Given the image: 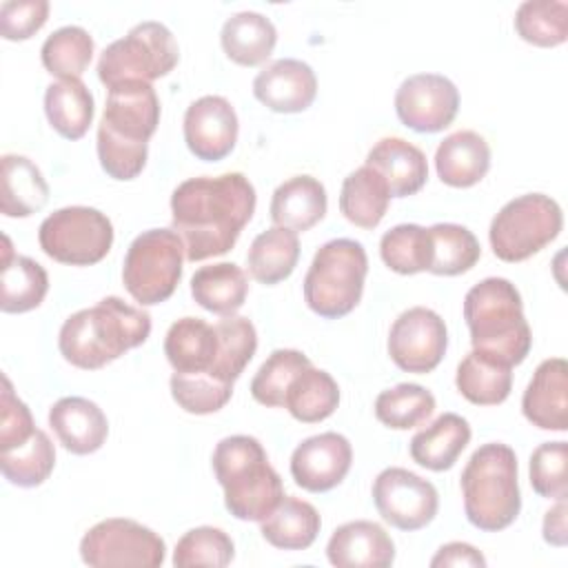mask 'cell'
Here are the masks:
<instances>
[{
    "label": "cell",
    "mask_w": 568,
    "mask_h": 568,
    "mask_svg": "<svg viewBox=\"0 0 568 568\" xmlns=\"http://www.w3.org/2000/svg\"><path fill=\"white\" fill-rule=\"evenodd\" d=\"M49 124L67 140H80L93 122V95L80 78L51 82L44 91Z\"/></svg>",
    "instance_id": "obj_35"
},
{
    "label": "cell",
    "mask_w": 568,
    "mask_h": 568,
    "mask_svg": "<svg viewBox=\"0 0 568 568\" xmlns=\"http://www.w3.org/2000/svg\"><path fill=\"white\" fill-rule=\"evenodd\" d=\"M373 504L384 521L410 532L435 519L439 495L428 479L406 468L390 466L373 481Z\"/></svg>",
    "instance_id": "obj_13"
},
{
    "label": "cell",
    "mask_w": 568,
    "mask_h": 568,
    "mask_svg": "<svg viewBox=\"0 0 568 568\" xmlns=\"http://www.w3.org/2000/svg\"><path fill=\"white\" fill-rule=\"evenodd\" d=\"M300 260L297 233L284 226H271L262 231L246 253V266L253 280L266 286H275L286 280Z\"/></svg>",
    "instance_id": "obj_32"
},
{
    "label": "cell",
    "mask_w": 568,
    "mask_h": 568,
    "mask_svg": "<svg viewBox=\"0 0 568 568\" xmlns=\"http://www.w3.org/2000/svg\"><path fill=\"white\" fill-rule=\"evenodd\" d=\"M326 557L337 568H388L395 561V544L379 524L355 519L333 530Z\"/></svg>",
    "instance_id": "obj_20"
},
{
    "label": "cell",
    "mask_w": 568,
    "mask_h": 568,
    "mask_svg": "<svg viewBox=\"0 0 568 568\" xmlns=\"http://www.w3.org/2000/svg\"><path fill=\"white\" fill-rule=\"evenodd\" d=\"M80 557L93 568H158L164 564L166 544L158 532L133 519L111 517L98 521L84 532L80 541Z\"/></svg>",
    "instance_id": "obj_12"
},
{
    "label": "cell",
    "mask_w": 568,
    "mask_h": 568,
    "mask_svg": "<svg viewBox=\"0 0 568 568\" xmlns=\"http://www.w3.org/2000/svg\"><path fill=\"white\" fill-rule=\"evenodd\" d=\"M326 189L313 175H293L282 182L271 197V220L275 226L304 233L326 215Z\"/></svg>",
    "instance_id": "obj_25"
},
{
    "label": "cell",
    "mask_w": 568,
    "mask_h": 568,
    "mask_svg": "<svg viewBox=\"0 0 568 568\" xmlns=\"http://www.w3.org/2000/svg\"><path fill=\"white\" fill-rule=\"evenodd\" d=\"M513 366L470 351L457 366L455 384L464 399L477 406H497L513 390Z\"/></svg>",
    "instance_id": "obj_31"
},
{
    "label": "cell",
    "mask_w": 568,
    "mask_h": 568,
    "mask_svg": "<svg viewBox=\"0 0 568 568\" xmlns=\"http://www.w3.org/2000/svg\"><path fill=\"white\" fill-rule=\"evenodd\" d=\"M368 257L359 242L339 237L322 244L304 277V302L324 320L348 315L362 300Z\"/></svg>",
    "instance_id": "obj_7"
},
{
    "label": "cell",
    "mask_w": 568,
    "mask_h": 568,
    "mask_svg": "<svg viewBox=\"0 0 568 568\" xmlns=\"http://www.w3.org/2000/svg\"><path fill=\"white\" fill-rule=\"evenodd\" d=\"M517 36L535 47H559L568 38V4L564 0H526L515 13Z\"/></svg>",
    "instance_id": "obj_41"
},
{
    "label": "cell",
    "mask_w": 568,
    "mask_h": 568,
    "mask_svg": "<svg viewBox=\"0 0 568 568\" xmlns=\"http://www.w3.org/2000/svg\"><path fill=\"white\" fill-rule=\"evenodd\" d=\"M171 395L175 404L191 415H209L224 408L233 395V384H222L209 375L173 373Z\"/></svg>",
    "instance_id": "obj_46"
},
{
    "label": "cell",
    "mask_w": 568,
    "mask_h": 568,
    "mask_svg": "<svg viewBox=\"0 0 568 568\" xmlns=\"http://www.w3.org/2000/svg\"><path fill=\"white\" fill-rule=\"evenodd\" d=\"M568 444L566 442H544L530 455V486L539 497L564 499L568 493Z\"/></svg>",
    "instance_id": "obj_47"
},
{
    "label": "cell",
    "mask_w": 568,
    "mask_h": 568,
    "mask_svg": "<svg viewBox=\"0 0 568 568\" xmlns=\"http://www.w3.org/2000/svg\"><path fill=\"white\" fill-rule=\"evenodd\" d=\"M462 497L466 519L486 532L508 528L521 510V493L517 481V455L501 442L479 446L464 473Z\"/></svg>",
    "instance_id": "obj_6"
},
{
    "label": "cell",
    "mask_w": 568,
    "mask_h": 568,
    "mask_svg": "<svg viewBox=\"0 0 568 568\" xmlns=\"http://www.w3.org/2000/svg\"><path fill=\"white\" fill-rule=\"evenodd\" d=\"M253 95L275 113H300L313 104L317 78L306 62L280 58L255 75Z\"/></svg>",
    "instance_id": "obj_18"
},
{
    "label": "cell",
    "mask_w": 568,
    "mask_h": 568,
    "mask_svg": "<svg viewBox=\"0 0 568 568\" xmlns=\"http://www.w3.org/2000/svg\"><path fill=\"white\" fill-rule=\"evenodd\" d=\"M561 226V206L550 195L526 193L499 209L490 222L488 240L501 262H524L548 246Z\"/></svg>",
    "instance_id": "obj_10"
},
{
    "label": "cell",
    "mask_w": 568,
    "mask_h": 568,
    "mask_svg": "<svg viewBox=\"0 0 568 568\" xmlns=\"http://www.w3.org/2000/svg\"><path fill=\"white\" fill-rule=\"evenodd\" d=\"M213 473L224 490L226 510L242 521H262L284 497L282 477L264 446L251 435H231L213 450Z\"/></svg>",
    "instance_id": "obj_5"
},
{
    "label": "cell",
    "mask_w": 568,
    "mask_h": 568,
    "mask_svg": "<svg viewBox=\"0 0 568 568\" xmlns=\"http://www.w3.org/2000/svg\"><path fill=\"white\" fill-rule=\"evenodd\" d=\"M93 58V38L87 29L78 24L60 27L55 29L40 49L42 67L60 78V80H73L80 78Z\"/></svg>",
    "instance_id": "obj_39"
},
{
    "label": "cell",
    "mask_w": 568,
    "mask_h": 568,
    "mask_svg": "<svg viewBox=\"0 0 568 568\" xmlns=\"http://www.w3.org/2000/svg\"><path fill=\"white\" fill-rule=\"evenodd\" d=\"M435 413V397L419 384H397L375 399V417L388 428L408 430L422 426Z\"/></svg>",
    "instance_id": "obj_42"
},
{
    "label": "cell",
    "mask_w": 568,
    "mask_h": 568,
    "mask_svg": "<svg viewBox=\"0 0 568 568\" xmlns=\"http://www.w3.org/2000/svg\"><path fill=\"white\" fill-rule=\"evenodd\" d=\"M180 62L171 29L155 20L135 24L124 38L113 40L98 60V78L111 89L122 82H153L169 75Z\"/></svg>",
    "instance_id": "obj_8"
},
{
    "label": "cell",
    "mask_w": 568,
    "mask_h": 568,
    "mask_svg": "<svg viewBox=\"0 0 568 568\" xmlns=\"http://www.w3.org/2000/svg\"><path fill=\"white\" fill-rule=\"evenodd\" d=\"M470 435V426L462 415L444 413L430 426L413 435L410 457L415 464L428 470H448L468 446Z\"/></svg>",
    "instance_id": "obj_28"
},
{
    "label": "cell",
    "mask_w": 568,
    "mask_h": 568,
    "mask_svg": "<svg viewBox=\"0 0 568 568\" xmlns=\"http://www.w3.org/2000/svg\"><path fill=\"white\" fill-rule=\"evenodd\" d=\"M217 357L211 377L222 384H235L257 351V333L248 317L226 315L215 324Z\"/></svg>",
    "instance_id": "obj_37"
},
{
    "label": "cell",
    "mask_w": 568,
    "mask_h": 568,
    "mask_svg": "<svg viewBox=\"0 0 568 568\" xmlns=\"http://www.w3.org/2000/svg\"><path fill=\"white\" fill-rule=\"evenodd\" d=\"M255 189L244 173L191 178L171 195L173 231L184 242V257L202 262L229 253L255 213Z\"/></svg>",
    "instance_id": "obj_1"
},
{
    "label": "cell",
    "mask_w": 568,
    "mask_h": 568,
    "mask_svg": "<svg viewBox=\"0 0 568 568\" xmlns=\"http://www.w3.org/2000/svg\"><path fill=\"white\" fill-rule=\"evenodd\" d=\"M55 466V448L44 430H36L29 442L0 453V468L9 484L36 488L44 484Z\"/></svg>",
    "instance_id": "obj_40"
},
{
    "label": "cell",
    "mask_w": 568,
    "mask_h": 568,
    "mask_svg": "<svg viewBox=\"0 0 568 568\" xmlns=\"http://www.w3.org/2000/svg\"><path fill=\"white\" fill-rule=\"evenodd\" d=\"M524 417L541 428L564 433L568 428V364L564 357L544 359L521 397Z\"/></svg>",
    "instance_id": "obj_19"
},
{
    "label": "cell",
    "mask_w": 568,
    "mask_h": 568,
    "mask_svg": "<svg viewBox=\"0 0 568 568\" xmlns=\"http://www.w3.org/2000/svg\"><path fill=\"white\" fill-rule=\"evenodd\" d=\"M49 18L47 0H9L0 4V36L18 42L29 40Z\"/></svg>",
    "instance_id": "obj_49"
},
{
    "label": "cell",
    "mask_w": 568,
    "mask_h": 568,
    "mask_svg": "<svg viewBox=\"0 0 568 568\" xmlns=\"http://www.w3.org/2000/svg\"><path fill=\"white\" fill-rule=\"evenodd\" d=\"M262 537L282 550H304L320 532L322 519L313 504L284 495L275 510L260 521Z\"/></svg>",
    "instance_id": "obj_34"
},
{
    "label": "cell",
    "mask_w": 568,
    "mask_h": 568,
    "mask_svg": "<svg viewBox=\"0 0 568 568\" xmlns=\"http://www.w3.org/2000/svg\"><path fill=\"white\" fill-rule=\"evenodd\" d=\"M160 124V100L149 82H122L109 89L98 124V160L113 180H133L149 158V140Z\"/></svg>",
    "instance_id": "obj_2"
},
{
    "label": "cell",
    "mask_w": 568,
    "mask_h": 568,
    "mask_svg": "<svg viewBox=\"0 0 568 568\" xmlns=\"http://www.w3.org/2000/svg\"><path fill=\"white\" fill-rule=\"evenodd\" d=\"M184 142L189 151L204 162L224 160L237 142V113L222 95H202L186 106Z\"/></svg>",
    "instance_id": "obj_16"
},
{
    "label": "cell",
    "mask_w": 568,
    "mask_h": 568,
    "mask_svg": "<svg viewBox=\"0 0 568 568\" xmlns=\"http://www.w3.org/2000/svg\"><path fill=\"white\" fill-rule=\"evenodd\" d=\"M277 42L275 24L257 11L233 13L220 31V44L229 60L242 67L266 62Z\"/></svg>",
    "instance_id": "obj_29"
},
{
    "label": "cell",
    "mask_w": 568,
    "mask_h": 568,
    "mask_svg": "<svg viewBox=\"0 0 568 568\" xmlns=\"http://www.w3.org/2000/svg\"><path fill=\"white\" fill-rule=\"evenodd\" d=\"M388 202L390 191L386 182L366 164L348 173L342 182L339 211L351 224L359 229H375L384 220Z\"/></svg>",
    "instance_id": "obj_33"
},
{
    "label": "cell",
    "mask_w": 568,
    "mask_h": 568,
    "mask_svg": "<svg viewBox=\"0 0 568 568\" xmlns=\"http://www.w3.org/2000/svg\"><path fill=\"white\" fill-rule=\"evenodd\" d=\"M193 300L209 313L235 315L248 295V277L233 262L202 266L191 277Z\"/></svg>",
    "instance_id": "obj_30"
},
{
    "label": "cell",
    "mask_w": 568,
    "mask_h": 568,
    "mask_svg": "<svg viewBox=\"0 0 568 568\" xmlns=\"http://www.w3.org/2000/svg\"><path fill=\"white\" fill-rule=\"evenodd\" d=\"M433 568H442V566H477L484 568L486 566V557L470 544L464 541H450L444 544L435 557L430 559Z\"/></svg>",
    "instance_id": "obj_50"
},
{
    "label": "cell",
    "mask_w": 568,
    "mask_h": 568,
    "mask_svg": "<svg viewBox=\"0 0 568 568\" xmlns=\"http://www.w3.org/2000/svg\"><path fill=\"white\" fill-rule=\"evenodd\" d=\"M184 260V242L173 229L142 231L124 255V288L140 306L166 302L182 280Z\"/></svg>",
    "instance_id": "obj_9"
},
{
    "label": "cell",
    "mask_w": 568,
    "mask_h": 568,
    "mask_svg": "<svg viewBox=\"0 0 568 568\" xmlns=\"http://www.w3.org/2000/svg\"><path fill=\"white\" fill-rule=\"evenodd\" d=\"M459 111V91L446 75H408L395 93V113L417 133H437L453 124Z\"/></svg>",
    "instance_id": "obj_15"
},
{
    "label": "cell",
    "mask_w": 568,
    "mask_h": 568,
    "mask_svg": "<svg viewBox=\"0 0 568 568\" xmlns=\"http://www.w3.org/2000/svg\"><path fill=\"white\" fill-rule=\"evenodd\" d=\"M435 169L444 184L468 189L486 178L490 169V146L477 131H455L439 142Z\"/></svg>",
    "instance_id": "obj_23"
},
{
    "label": "cell",
    "mask_w": 568,
    "mask_h": 568,
    "mask_svg": "<svg viewBox=\"0 0 568 568\" xmlns=\"http://www.w3.org/2000/svg\"><path fill=\"white\" fill-rule=\"evenodd\" d=\"M49 200L42 171L24 155L7 153L0 160V211L7 217H29Z\"/></svg>",
    "instance_id": "obj_27"
},
{
    "label": "cell",
    "mask_w": 568,
    "mask_h": 568,
    "mask_svg": "<svg viewBox=\"0 0 568 568\" xmlns=\"http://www.w3.org/2000/svg\"><path fill=\"white\" fill-rule=\"evenodd\" d=\"M353 464L351 442L339 433L306 437L291 455V475L308 493H328L344 481Z\"/></svg>",
    "instance_id": "obj_17"
},
{
    "label": "cell",
    "mask_w": 568,
    "mask_h": 568,
    "mask_svg": "<svg viewBox=\"0 0 568 568\" xmlns=\"http://www.w3.org/2000/svg\"><path fill=\"white\" fill-rule=\"evenodd\" d=\"M464 320L473 351L508 366L521 364L532 346L517 286L506 277H486L464 297Z\"/></svg>",
    "instance_id": "obj_4"
},
{
    "label": "cell",
    "mask_w": 568,
    "mask_h": 568,
    "mask_svg": "<svg viewBox=\"0 0 568 568\" xmlns=\"http://www.w3.org/2000/svg\"><path fill=\"white\" fill-rule=\"evenodd\" d=\"M233 555H235L233 539L222 528L197 526L184 532L175 544L173 566L175 568H191V566L224 568L233 561Z\"/></svg>",
    "instance_id": "obj_45"
},
{
    "label": "cell",
    "mask_w": 568,
    "mask_h": 568,
    "mask_svg": "<svg viewBox=\"0 0 568 568\" xmlns=\"http://www.w3.org/2000/svg\"><path fill=\"white\" fill-rule=\"evenodd\" d=\"M384 264L399 275H415L430 266V233L419 224H397L379 240Z\"/></svg>",
    "instance_id": "obj_43"
},
{
    "label": "cell",
    "mask_w": 568,
    "mask_h": 568,
    "mask_svg": "<svg viewBox=\"0 0 568 568\" xmlns=\"http://www.w3.org/2000/svg\"><path fill=\"white\" fill-rule=\"evenodd\" d=\"M149 333L151 315L146 311L109 295L64 320L58 348L75 368L98 371L144 344Z\"/></svg>",
    "instance_id": "obj_3"
},
{
    "label": "cell",
    "mask_w": 568,
    "mask_h": 568,
    "mask_svg": "<svg viewBox=\"0 0 568 568\" xmlns=\"http://www.w3.org/2000/svg\"><path fill=\"white\" fill-rule=\"evenodd\" d=\"M0 264V308L2 313H27L38 308L49 291V275L42 264L27 255H16L11 240L2 235Z\"/></svg>",
    "instance_id": "obj_24"
},
{
    "label": "cell",
    "mask_w": 568,
    "mask_h": 568,
    "mask_svg": "<svg viewBox=\"0 0 568 568\" xmlns=\"http://www.w3.org/2000/svg\"><path fill=\"white\" fill-rule=\"evenodd\" d=\"M448 331L444 320L426 306L404 311L390 326L388 355L406 373H430L446 355Z\"/></svg>",
    "instance_id": "obj_14"
},
{
    "label": "cell",
    "mask_w": 568,
    "mask_h": 568,
    "mask_svg": "<svg viewBox=\"0 0 568 568\" xmlns=\"http://www.w3.org/2000/svg\"><path fill=\"white\" fill-rule=\"evenodd\" d=\"M36 424L27 404L13 393L7 375H2V408H0V453L22 446L36 433Z\"/></svg>",
    "instance_id": "obj_48"
},
{
    "label": "cell",
    "mask_w": 568,
    "mask_h": 568,
    "mask_svg": "<svg viewBox=\"0 0 568 568\" xmlns=\"http://www.w3.org/2000/svg\"><path fill=\"white\" fill-rule=\"evenodd\" d=\"M38 242L40 248L60 264L91 266L111 251L113 224L98 209L64 206L42 220Z\"/></svg>",
    "instance_id": "obj_11"
},
{
    "label": "cell",
    "mask_w": 568,
    "mask_h": 568,
    "mask_svg": "<svg viewBox=\"0 0 568 568\" xmlns=\"http://www.w3.org/2000/svg\"><path fill=\"white\" fill-rule=\"evenodd\" d=\"M49 426L58 442L73 455H91L102 448L109 422L102 408L87 397H62L49 408Z\"/></svg>",
    "instance_id": "obj_21"
},
{
    "label": "cell",
    "mask_w": 568,
    "mask_h": 568,
    "mask_svg": "<svg viewBox=\"0 0 568 568\" xmlns=\"http://www.w3.org/2000/svg\"><path fill=\"white\" fill-rule=\"evenodd\" d=\"M164 355L175 373L209 375L217 357L215 326L200 317H182L173 322L164 337Z\"/></svg>",
    "instance_id": "obj_26"
},
{
    "label": "cell",
    "mask_w": 568,
    "mask_h": 568,
    "mask_svg": "<svg viewBox=\"0 0 568 568\" xmlns=\"http://www.w3.org/2000/svg\"><path fill=\"white\" fill-rule=\"evenodd\" d=\"M566 497L564 499H557V504L546 513L544 517V539L550 544V546H557V548H564L566 541H568V532H566Z\"/></svg>",
    "instance_id": "obj_51"
},
{
    "label": "cell",
    "mask_w": 568,
    "mask_h": 568,
    "mask_svg": "<svg viewBox=\"0 0 568 568\" xmlns=\"http://www.w3.org/2000/svg\"><path fill=\"white\" fill-rule=\"evenodd\" d=\"M311 366V359L295 348H277L273 351L266 362L257 368L255 377L251 379V395L257 404L277 408L284 406V397L293 377Z\"/></svg>",
    "instance_id": "obj_44"
},
{
    "label": "cell",
    "mask_w": 568,
    "mask_h": 568,
    "mask_svg": "<svg viewBox=\"0 0 568 568\" xmlns=\"http://www.w3.org/2000/svg\"><path fill=\"white\" fill-rule=\"evenodd\" d=\"M366 166L386 182L390 197H408L428 180V162L419 146L402 138H382L366 155Z\"/></svg>",
    "instance_id": "obj_22"
},
{
    "label": "cell",
    "mask_w": 568,
    "mask_h": 568,
    "mask_svg": "<svg viewBox=\"0 0 568 568\" xmlns=\"http://www.w3.org/2000/svg\"><path fill=\"white\" fill-rule=\"evenodd\" d=\"M430 233V266L433 275H459L470 271L479 257L481 246L473 231L462 224L439 222L428 229Z\"/></svg>",
    "instance_id": "obj_38"
},
{
    "label": "cell",
    "mask_w": 568,
    "mask_h": 568,
    "mask_svg": "<svg viewBox=\"0 0 568 568\" xmlns=\"http://www.w3.org/2000/svg\"><path fill=\"white\" fill-rule=\"evenodd\" d=\"M339 404V386L331 373L313 364L300 371L288 384L284 408L302 424H317L335 413Z\"/></svg>",
    "instance_id": "obj_36"
}]
</instances>
